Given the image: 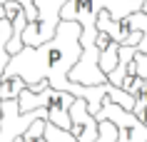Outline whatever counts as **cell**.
<instances>
[{"label":"cell","mask_w":147,"mask_h":142,"mask_svg":"<svg viewBox=\"0 0 147 142\" xmlns=\"http://www.w3.org/2000/svg\"><path fill=\"white\" fill-rule=\"evenodd\" d=\"M80 23L75 20H60L55 28V35L40 45H23L15 55L8 57L0 75H18L25 85H35L40 80H47V85L55 90L85 97L87 112L95 115L100 110L102 100L107 97L110 82L100 85H80L67 77L70 67L80 57Z\"/></svg>","instance_id":"obj_1"},{"label":"cell","mask_w":147,"mask_h":142,"mask_svg":"<svg viewBox=\"0 0 147 142\" xmlns=\"http://www.w3.org/2000/svg\"><path fill=\"white\" fill-rule=\"evenodd\" d=\"M72 100H75V95L65 92V90H55V87H50V85H47L45 90H40V92H32L30 87L25 85L23 90H20V95H18V105H20L23 112L42 107V110L47 112V122H53L55 127L67 130V132H70L67 107H70Z\"/></svg>","instance_id":"obj_2"},{"label":"cell","mask_w":147,"mask_h":142,"mask_svg":"<svg viewBox=\"0 0 147 142\" xmlns=\"http://www.w3.org/2000/svg\"><path fill=\"white\" fill-rule=\"evenodd\" d=\"M95 120H110L117 130L115 142H147V125L132 110H122L112 100H102L100 110L95 112Z\"/></svg>","instance_id":"obj_3"},{"label":"cell","mask_w":147,"mask_h":142,"mask_svg":"<svg viewBox=\"0 0 147 142\" xmlns=\"http://www.w3.org/2000/svg\"><path fill=\"white\" fill-rule=\"evenodd\" d=\"M67 0H32L38 10V17L23 28V45H40L55 35V28L60 23V8Z\"/></svg>","instance_id":"obj_4"},{"label":"cell","mask_w":147,"mask_h":142,"mask_svg":"<svg viewBox=\"0 0 147 142\" xmlns=\"http://www.w3.org/2000/svg\"><path fill=\"white\" fill-rule=\"evenodd\" d=\"M38 117L47 120V112L42 107H35L30 112H23L18 105V97L0 100V142H15L18 135L25 132V127L35 122Z\"/></svg>","instance_id":"obj_5"},{"label":"cell","mask_w":147,"mask_h":142,"mask_svg":"<svg viewBox=\"0 0 147 142\" xmlns=\"http://www.w3.org/2000/svg\"><path fill=\"white\" fill-rule=\"evenodd\" d=\"M67 117H70V132L75 135L78 142H92L97 137V120H95V115L87 112L85 97H75L70 102Z\"/></svg>","instance_id":"obj_6"},{"label":"cell","mask_w":147,"mask_h":142,"mask_svg":"<svg viewBox=\"0 0 147 142\" xmlns=\"http://www.w3.org/2000/svg\"><path fill=\"white\" fill-rule=\"evenodd\" d=\"M25 82L18 75H0V100H13L20 95Z\"/></svg>","instance_id":"obj_7"},{"label":"cell","mask_w":147,"mask_h":142,"mask_svg":"<svg viewBox=\"0 0 147 142\" xmlns=\"http://www.w3.org/2000/svg\"><path fill=\"white\" fill-rule=\"evenodd\" d=\"M115 65H117V42L112 40L107 47L100 50V55H97V67H100V70L105 72V77H107V72L115 70Z\"/></svg>","instance_id":"obj_8"},{"label":"cell","mask_w":147,"mask_h":142,"mask_svg":"<svg viewBox=\"0 0 147 142\" xmlns=\"http://www.w3.org/2000/svg\"><path fill=\"white\" fill-rule=\"evenodd\" d=\"M117 137V130L110 120H97V137L92 142H115Z\"/></svg>","instance_id":"obj_9"},{"label":"cell","mask_w":147,"mask_h":142,"mask_svg":"<svg viewBox=\"0 0 147 142\" xmlns=\"http://www.w3.org/2000/svg\"><path fill=\"white\" fill-rule=\"evenodd\" d=\"M110 42H112V38H110L105 30H97V35H95V47H97V52H100L102 47H107Z\"/></svg>","instance_id":"obj_10"},{"label":"cell","mask_w":147,"mask_h":142,"mask_svg":"<svg viewBox=\"0 0 147 142\" xmlns=\"http://www.w3.org/2000/svg\"><path fill=\"white\" fill-rule=\"evenodd\" d=\"M35 142H47V140H45V137H38V140H35Z\"/></svg>","instance_id":"obj_11"},{"label":"cell","mask_w":147,"mask_h":142,"mask_svg":"<svg viewBox=\"0 0 147 142\" xmlns=\"http://www.w3.org/2000/svg\"><path fill=\"white\" fill-rule=\"evenodd\" d=\"M15 142H23V137H20V135H18V137H15Z\"/></svg>","instance_id":"obj_12"}]
</instances>
